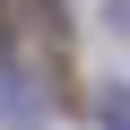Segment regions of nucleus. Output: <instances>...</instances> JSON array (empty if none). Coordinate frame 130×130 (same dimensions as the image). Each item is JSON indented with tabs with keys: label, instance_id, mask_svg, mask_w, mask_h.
<instances>
[{
	"label": "nucleus",
	"instance_id": "obj_1",
	"mask_svg": "<svg viewBox=\"0 0 130 130\" xmlns=\"http://www.w3.org/2000/svg\"><path fill=\"white\" fill-rule=\"evenodd\" d=\"M0 52H9V0H0Z\"/></svg>",
	"mask_w": 130,
	"mask_h": 130
}]
</instances>
